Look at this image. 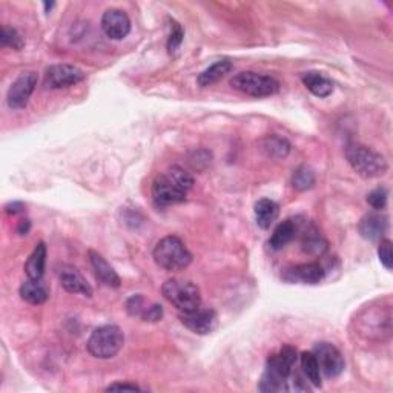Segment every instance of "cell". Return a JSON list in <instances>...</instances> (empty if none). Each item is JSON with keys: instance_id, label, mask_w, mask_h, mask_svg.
<instances>
[{"instance_id": "cell-17", "label": "cell", "mask_w": 393, "mask_h": 393, "mask_svg": "<svg viewBox=\"0 0 393 393\" xmlns=\"http://www.w3.org/2000/svg\"><path fill=\"white\" fill-rule=\"evenodd\" d=\"M19 293L22 300L34 306L47 303V300L49 298V289L42 279L28 278L26 282L20 286Z\"/></svg>"}, {"instance_id": "cell-36", "label": "cell", "mask_w": 393, "mask_h": 393, "mask_svg": "<svg viewBox=\"0 0 393 393\" xmlns=\"http://www.w3.org/2000/svg\"><path fill=\"white\" fill-rule=\"evenodd\" d=\"M25 209L24 206V203H20V201H14V203H10V205H6L5 206V213L6 214H13V215H16L19 213H22V210Z\"/></svg>"}, {"instance_id": "cell-24", "label": "cell", "mask_w": 393, "mask_h": 393, "mask_svg": "<svg viewBox=\"0 0 393 393\" xmlns=\"http://www.w3.org/2000/svg\"><path fill=\"white\" fill-rule=\"evenodd\" d=\"M261 151L270 158H284L291 153V143L278 135H270L261 141Z\"/></svg>"}, {"instance_id": "cell-30", "label": "cell", "mask_w": 393, "mask_h": 393, "mask_svg": "<svg viewBox=\"0 0 393 393\" xmlns=\"http://www.w3.org/2000/svg\"><path fill=\"white\" fill-rule=\"evenodd\" d=\"M389 192L385 187H376L372 192L367 195V203L372 206L375 210H381L387 205Z\"/></svg>"}, {"instance_id": "cell-6", "label": "cell", "mask_w": 393, "mask_h": 393, "mask_svg": "<svg viewBox=\"0 0 393 393\" xmlns=\"http://www.w3.org/2000/svg\"><path fill=\"white\" fill-rule=\"evenodd\" d=\"M151 194H153V200L157 206L177 205V203L186 201L187 196L185 189L180 187L166 172L160 174V176L154 180Z\"/></svg>"}, {"instance_id": "cell-1", "label": "cell", "mask_w": 393, "mask_h": 393, "mask_svg": "<svg viewBox=\"0 0 393 393\" xmlns=\"http://www.w3.org/2000/svg\"><path fill=\"white\" fill-rule=\"evenodd\" d=\"M346 158L352 169L362 178H376L384 176L389 169L387 160L380 153L357 141L346 146Z\"/></svg>"}, {"instance_id": "cell-29", "label": "cell", "mask_w": 393, "mask_h": 393, "mask_svg": "<svg viewBox=\"0 0 393 393\" xmlns=\"http://www.w3.org/2000/svg\"><path fill=\"white\" fill-rule=\"evenodd\" d=\"M166 174L176 181V183L180 186V187H183L185 191H191L192 186H194V177L191 176V172H187L185 168H181V166H177V164H174L171 166V168L166 171Z\"/></svg>"}, {"instance_id": "cell-14", "label": "cell", "mask_w": 393, "mask_h": 393, "mask_svg": "<svg viewBox=\"0 0 393 393\" xmlns=\"http://www.w3.org/2000/svg\"><path fill=\"white\" fill-rule=\"evenodd\" d=\"M60 284L70 293H80L85 297H93V287L86 282V278L80 274V270L74 266H63L60 270Z\"/></svg>"}, {"instance_id": "cell-22", "label": "cell", "mask_w": 393, "mask_h": 393, "mask_svg": "<svg viewBox=\"0 0 393 393\" xmlns=\"http://www.w3.org/2000/svg\"><path fill=\"white\" fill-rule=\"evenodd\" d=\"M279 206L274 200L261 199L255 203V220L261 229H269L278 218Z\"/></svg>"}, {"instance_id": "cell-33", "label": "cell", "mask_w": 393, "mask_h": 393, "mask_svg": "<svg viewBox=\"0 0 393 393\" xmlns=\"http://www.w3.org/2000/svg\"><path fill=\"white\" fill-rule=\"evenodd\" d=\"M183 37H185L183 28H181L180 24H177L176 20H172V31L168 39V51L171 52V54H174V52L180 48L181 42H183Z\"/></svg>"}, {"instance_id": "cell-23", "label": "cell", "mask_w": 393, "mask_h": 393, "mask_svg": "<svg viewBox=\"0 0 393 393\" xmlns=\"http://www.w3.org/2000/svg\"><path fill=\"white\" fill-rule=\"evenodd\" d=\"M301 362V370L306 380L311 383L314 387H321V370L318 360H316L314 352H303L300 357Z\"/></svg>"}, {"instance_id": "cell-9", "label": "cell", "mask_w": 393, "mask_h": 393, "mask_svg": "<svg viewBox=\"0 0 393 393\" xmlns=\"http://www.w3.org/2000/svg\"><path fill=\"white\" fill-rule=\"evenodd\" d=\"M86 74L74 65H52L45 71V85L51 89H62L77 85L85 80Z\"/></svg>"}, {"instance_id": "cell-2", "label": "cell", "mask_w": 393, "mask_h": 393, "mask_svg": "<svg viewBox=\"0 0 393 393\" xmlns=\"http://www.w3.org/2000/svg\"><path fill=\"white\" fill-rule=\"evenodd\" d=\"M153 256L158 266L168 272L183 270L192 263L191 252L177 236H168L158 241Z\"/></svg>"}, {"instance_id": "cell-13", "label": "cell", "mask_w": 393, "mask_h": 393, "mask_svg": "<svg viewBox=\"0 0 393 393\" xmlns=\"http://www.w3.org/2000/svg\"><path fill=\"white\" fill-rule=\"evenodd\" d=\"M326 277V270L323 269L320 263H305L298 264L289 269L284 274V278L291 283H303V284H318Z\"/></svg>"}, {"instance_id": "cell-16", "label": "cell", "mask_w": 393, "mask_h": 393, "mask_svg": "<svg viewBox=\"0 0 393 393\" xmlns=\"http://www.w3.org/2000/svg\"><path fill=\"white\" fill-rule=\"evenodd\" d=\"M387 218L384 215L378 213H370L361 218L358 224L360 236L369 241L380 240L384 237L385 231H387Z\"/></svg>"}, {"instance_id": "cell-11", "label": "cell", "mask_w": 393, "mask_h": 393, "mask_svg": "<svg viewBox=\"0 0 393 393\" xmlns=\"http://www.w3.org/2000/svg\"><path fill=\"white\" fill-rule=\"evenodd\" d=\"M297 349L292 346H283L282 350L275 355H270L264 372L277 376L279 380H286L292 375L295 362H297Z\"/></svg>"}, {"instance_id": "cell-28", "label": "cell", "mask_w": 393, "mask_h": 393, "mask_svg": "<svg viewBox=\"0 0 393 393\" xmlns=\"http://www.w3.org/2000/svg\"><path fill=\"white\" fill-rule=\"evenodd\" d=\"M0 42H2L3 47L6 48H13L16 51L24 49L25 47V40L22 34L17 31V29H14L11 26H3L2 28V34H0Z\"/></svg>"}, {"instance_id": "cell-8", "label": "cell", "mask_w": 393, "mask_h": 393, "mask_svg": "<svg viewBox=\"0 0 393 393\" xmlns=\"http://www.w3.org/2000/svg\"><path fill=\"white\" fill-rule=\"evenodd\" d=\"M178 318L186 329L196 335H208L214 332L218 324V316L214 309H206L199 306L187 312H180Z\"/></svg>"}, {"instance_id": "cell-5", "label": "cell", "mask_w": 393, "mask_h": 393, "mask_svg": "<svg viewBox=\"0 0 393 393\" xmlns=\"http://www.w3.org/2000/svg\"><path fill=\"white\" fill-rule=\"evenodd\" d=\"M231 86L246 95L261 98L277 94L279 91V82L266 74L243 71L233 75L231 79Z\"/></svg>"}, {"instance_id": "cell-34", "label": "cell", "mask_w": 393, "mask_h": 393, "mask_svg": "<svg viewBox=\"0 0 393 393\" xmlns=\"http://www.w3.org/2000/svg\"><path fill=\"white\" fill-rule=\"evenodd\" d=\"M163 318V307L160 305H149L148 309L145 311V314H143L141 316V320L143 321H149V323H157V321H160Z\"/></svg>"}, {"instance_id": "cell-12", "label": "cell", "mask_w": 393, "mask_h": 393, "mask_svg": "<svg viewBox=\"0 0 393 393\" xmlns=\"http://www.w3.org/2000/svg\"><path fill=\"white\" fill-rule=\"evenodd\" d=\"M102 29L112 40H122L131 33V20L122 10L111 8L102 17Z\"/></svg>"}, {"instance_id": "cell-38", "label": "cell", "mask_w": 393, "mask_h": 393, "mask_svg": "<svg viewBox=\"0 0 393 393\" xmlns=\"http://www.w3.org/2000/svg\"><path fill=\"white\" fill-rule=\"evenodd\" d=\"M52 6H54V3H45V8H47V11H48V10H51Z\"/></svg>"}, {"instance_id": "cell-25", "label": "cell", "mask_w": 393, "mask_h": 393, "mask_svg": "<svg viewBox=\"0 0 393 393\" xmlns=\"http://www.w3.org/2000/svg\"><path fill=\"white\" fill-rule=\"evenodd\" d=\"M305 252L311 255H321L328 249V241L321 237V233L315 228L309 229L303 238Z\"/></svg>"}, {"instance_id": "cell-4", "label": "cell", "mask_w": 393, "mask_h": 393, "mask_svg": "<svg viewBox=\"0 0 393 393\" xmlns=\"http://www.w3.org/2000/svg\"><path fill=\"white\" fill-rule=\"evenodd\" d=\"M125 344V335L122 329L114 324H107L95 329L91 334L86 347L88 352L98 360H109L114 358L116 355L122 350Z\"/></svg>"}, {"instance_id": "cell-35", "label": "cell", "mask_w": 393, "mask_h": 393, "mask_svg": "<svg viewBox=\"0 0 393 393\" xmlns=\"http://www.w3.org/2000/svg\"><path fill=\"white\" fill-rule=\"evenodd\" d=\"M116 390H130V392H139L141 390L137 384L132 383H114L107 387V392H116Z\"/></svg>"}, {"instance_id": "cell-26", "label": "cell", "mask_w": 393, "mask_h": 393, "mask_svg": "<svg viewBox=\"0 0 393 393\" xmlns=\"http://www.w3.org/2000/svg\"><path fill=\"white\" fill-rule=\"evenodd\" d=\"M315 185V172L307 168V166H300V168L293 172L292 176V186L297 189V191H307V189H312Z\"/></svg>"}, {"instance_id": "cell-7", "label": "cell", "mask_w": 393, "mask_h": 393, "mask_svg": "<svg viewBox=\"0 0 393 393\" xmlns=\"http://www.w3.org/2000/svg\"><path fill=\"white\" fill-rule=\"evenodd\" d=\"M37 74L29 71V72H24L20 74L19 77L11 83V86L6 93V103L11 109H24L26 108V105L31 98L34 89L37 86Z\"/></svg>"}, {"instance_id": "cell-37", "label": "cell", "mask_w": 393, "mask_h": 393, "mask_svg": "<svg viewBox=\"0 0 393 393\" xmlns=\"http://www.w3.org/2000/svg\"><path fill=\"white\" fill-rule=\"evenodd\" d=\"M29 228H31V223H29V220H22L17 231H19L20 236H26V233L29 232Z\"/></svg>"}, {"instance_id": "cell-3", "label": "cell", "mask_w": 393, "mask_h": 393, "mask_svg": "<svg viewBox=\"0 0 393 393\" xmlns=\"http://www.w3.org/2000/svg\"><path fill=\"white\" fill-rule=\"evenodd\" d=\"M162 293L169 305L177 307L180 312L192 311L201 306L200 289L189 279L169 278L162 286Z\"/></svg>"}, {"instance_id": "cell-20", "label": "cell", "mask_w": 393, "mask_h": 393, "mask_svg": "<svg viewBox=\"0 0 393 393\" xmlns=\"http://www.w3.org/2000/svg\"><path fill=\"white\" fill-rule=\"evenodd\" d=\"M45 266H47V246L43 241L37 243L33 254L28 256L25 263V274L31 279H42L45 274Z\"/></svg>"}, {"instance_id": "cell-32", "label": "cell", "mask_w": 393, "mask_h": 393, "mask_svg": "<svg viewBox=\"0 0 393 393\" xmlns=\"http://www.w3.org/2000/svg\"><path fill=\"white\" fill-rule=\"evenodd\" d=\"M378 256L383 266L390 270L393 266V251H392V241L387 238H383L380 247H378Z\"/></svg>"}, {"instance_id": "cell-15", "label": "cell", "mask_w": 393, "mask_h": 393, "mask_svg": "<svg viewBox=\"0 0 393 393\" xmlns=\"http://www.w3.org/2000/svg\"><path fill=\"white\" fill-rule=\"evenodd\" d=\"M89 261L91 266L94 269L95 278L100 282L102 284L112 287V289H117L122 284V279H120L118 274L114 270V268L103 259V255H100L95 251H89Z\"/></svg>"}, {"instance_id": "cell-10", "label": "cell", "mask_w": 393, "mask_h": 393, "mask_svg": "<svg viewBox=\"0 0 393 393\" xmlns=\"http://www.w3.org/2000/svg\"><path fill=\"white\" fill-rule=\"evenodd\" d=\"M314 353L318 360L321 375L326 378H337L344 370V358L334 344L318 343L315 346Z\"/></svg>"}, {"instance_id": "cell-31", "label": "cell", "mask_w": 393, "mask_h": 393, "mask_svg": "<svg viewBox=\"0 0 393 393\" xmlns=\"http://www.w3.org/2000/svg\"><path fill=\"white\" fill-rule=\"evenodd\" d=\"M149 305H146V300L145 297H141V295H132V297L128 300L126 303V311L130 315L132 316H143L145 311L148 309Z\"/></svg>"}, {"instance_id": "cell-21", "label": "cell", "mask_w": 393, "mask_h": 393, "mask_svg": "<svg viewBox=\"0 0 393 393\" xmlns=\"http://www.w3.org/2000/svg\"><path fill=\"white\" fill-rule=\"evenodd\" d=\"M232 62L229 59H223V60H218L214 65H210L209 68H206L205 71H203L199 77H196V83L201 88H206L214 85V83L220 82L226 74H229L232 71Z\"/></svg>"}, {"instance_id": "cell-27", "label": "cell", "mask_w": 393, "mask_h": 393, "mask_svg": "<svg viewBox=\"0 0 393 393\" xmlns=\"http://www.w3.org/2000/svg\"><path fill=\"white\" fill-rule=\"evenodd\" d=\"M259 390L264 393H282L289 390V385L286 380H279V378L264 372L259 383Z\"/></svg>"}, {"instance_id": "cell-19", "label": "cell", "mask_w": 393, "mask_h": 393, "mask_svg": "<svg viewBox=\"0 0 393 393\" xmlns=\"http://www.w3.org/2000/svg\"><path fill=\"white\" fill-rule=\"evenodd\" d=\"M301 82L306 86V89L311 91V93L316 97L324 98L329 97L334 93V83L330 79H328L326 75H323L321 72L316 71H309L301 75Z\"/></svg>"}, {"instance_id": "cell-18", "label": "cell", "mask_w": 393, "mask_h": 393, "mask_svg": "<svg viewBox=\"0 0 393 393\" xmlns=\"http://www.w3.org/2000/svg\"><path fill=\"white\" fill-rule=\"evenodd\" d=\"M298 233V223L295 220H287L279 223L277 228L272 232V236L269 238V246L274 249V251H282L283 247H286L291 241L297 237Z\"/></svg>"}]
</instances>
